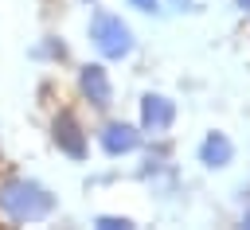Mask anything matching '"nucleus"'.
I'll return each instance as SVG.
<instances>
[{
	"instance_id": "nucleus-7",
	"label": "nucleus",
	"mask_w": 250,
	"mask_h": 230,
	"mask_svg": "<svg viewBox=\"0 0 250 230\" xmlns=\"http://www.w3.org/2000/svg\"><path fill=\"white\" fill-rule=\"evenodd\" d=\"M203 160H207V164H227V160H230V140L215 133V136L203 144Z\"/></svg>"
},
{
	"instance_id": "nucleus-5",
	"label": "nucleus",
	"mask_w": 250,
	"mask_h": 230,
	"mask_svg": "<svg viewBox=\"0 0 250 230\" xmlns=\"http://www.w3.org/2000/svg\"><path fill=\"white\" fill-rule=\"evenodd\" d=\"M102 144H105V152H133L137 148V133L129 129V125H109L105 133H102Z\"/></svg>"
},
{
	"instance_id": "nucleus-6",
	"label": "nucleus",
	"mask_w": 250,
	"mask_h": 230,
	"mask_svg": "<svg viewBox=\"0 0 250 230\" xmlns=\"http://www.w3.org/2000/svg\"><path fill=\"white\" fill-rule=\"evenodd\" d=\"M168 121H172V105H168L164 97H152V94H148V97H145V125H148V129H164Z\"/></svg>"
},
{
	"instance_id": "nucleus-4",
	"label": "nucleus",
	"mask_w": 250,
	"mask_h": 230,
	"mask_svg": "<svg viewBox=\"0 0 250 230\" xmlns=\"http://www.w3.org/2000/svg\"><path fill=\"white\" fill-rule=\"evenodd\" d=\"M82 94L94 101V105H109V78L102 66H86L82 70Z\"/></svg>"
},
{
	"instance_id": "nucleus-9",
	"label": "nucleus",
	"mask_w": 250,
	"mask_h": 230,
	"mask_svg": "<svg viewBox=\"0 0 250 230\" xmlns=\"http://www.w3.org/2000/svg\"><path fill=\"white\" fill-rule=\"evenodd\" d=\"M242 8H250V0H242Z\"/></svg>"
},
{
	"instance_id": "nucleus-1",
	"label": "nucleus",
	"mask_w": 250,
	"mask_h": 230,
	"mask_svg": "<svg viewBox=\"0 0 250 230\" xmlns=\"http://www.w3.org/2000/svg\"><path fill=\"white\" fill-rule=\"evenodd\" d=\"M51 207H55L51 191L39 187L35 179L16 175V179H4L0 183V211L8 218H16V222H35V218L51 214Z\"/></svg>"
},
{
	"instance_id": "nucleus-2",
	"label": "nucleus",
	"mask_w": 250,
	"mask_h": 230,
	"mask_svg": "<svg viewBox=\"0 0 250 230\" xmlns=\"http://www.w3.org/2000/svg\"><path fill=\"white\" fill-rule=\"evenodd\" d=\"M90 39H94L98 51L109 55V58H117V55H125V51L133 47V43H129V27H125L117 16H109V12L94 16V23H90Z\"/></svg>"
},
{
	"instance_id": "nucleus-3",
	"label": "nucleus",
	"mask_w": 250,
	"mask_h": 230,
	"mask_svg": "<svg viewBox=\"0 0 250 230\" xmlns=\"http://www.w3.org/2000/svg\"><path fill=\"white\" fill-rule=\"evenodd\" d=\"M55 140H59V148L70 152V156H82V152H86V136H82V129H78V121H74L70 113H59V117H55Z\"/></svg>"
},
{
	"instance_id": "nucleus-10",
	"label": "nucleus",
	"mask_w": 250,
	"mask_h": 230,
	"mask_svg": "<svg viewBox=\"0 0 250 230\" xmlns=\"http://www.w3.org/2000/svg\"><path fill=\"white\" fill-rule=\"evenodd\" d=\"M246 226H250V214H246Z\"/></svg>"
},
{
	"instance_id": "nucleus-8",
	"label": "nucleus",
	"mask_w": 250,
	"mask_h": 230,
	"mask_svg": "<svg viewBox=\"0 0 250 230\" xmlns=\"http://www.w3.org/2000/svg\"><path fill=\"white\" fill-rule=\"evenodd\" d=\"M133 4H145V8H156V0H133Z\"/></svg>"
}]
</instances>
